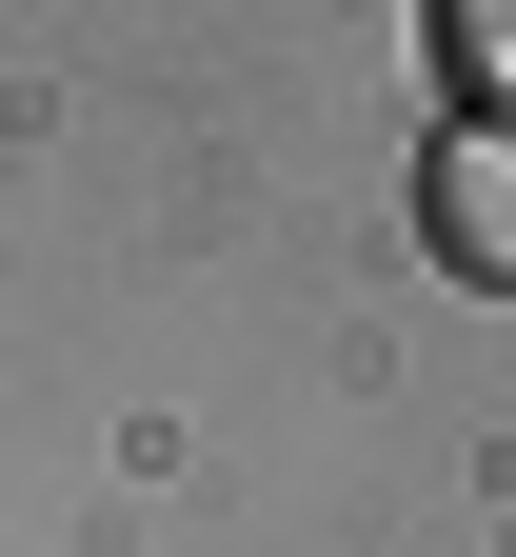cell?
I'll list each match as a JSON object with an SVG mask.
<instances>
[{"label":"cell","instance_id":"6da1fadb","mask_svg":"<svg viewBox=\"0 0 516 557\" xmlns=\"http://www.w3.org/2000/svg\"><path fill=\"white\" fill-rule=\"evenodd\" d=\"M417 239L516 299V120H477V139H437V160H417Z\"/></svg>","mask_w":516,"mask_h":557},{"label":"cell","instance_id":"7a4b0ae2","mask_svg":"<svg viewBox=\"0 0 516 557\" xmlns=\"http://www.w3.org/2000/svg\"><path fill=\"white\" fill-rule=\"evenodd\" d=\"M437 21H457V60H477L496 100H516V0H437Z\"/></svg>","mask_w":516,"mask_h":557}]
</instances>
